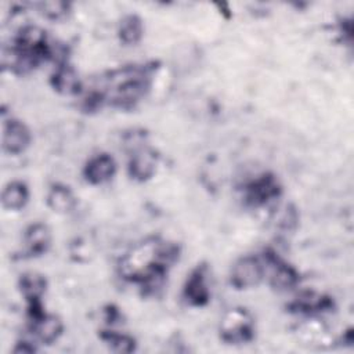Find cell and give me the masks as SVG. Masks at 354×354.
<instances>
[{
    "instance_id": "cell-1",
    "label": "cell",
    "mask_w": 354,
    "mask_h": 354,
    "mask_svg": "<svg viewBox=\"0 0 354 354\" xmlns=\"http://www.w3.org/2000/svg\"><path fill=\"white\" fill-rule=\"evenodd\" d=\"M177 257L176 245L149 238L120 260V274L124 279L140 283L145 293H155L163 286L167 268Z\"/></svg>"
},
{
    "instance_id": "cell-2",
    "label": "cell",
    "mask_w": 354,
    "mask_h": 354,
    "mask_svg": "<svg viewBox=\"0 0 354 354\" xmlns=\"http://www.w3.org/2000/svg\"><path fill=\"white\" fill-rule=\"evenodd\" d=\"M108 101L122 109L133 108L149 88V69L147 66H127L111 73Z\"/></svg>"
},
{
    "instance_id": "cell-3",
    "label": "cell",
    "mask_w": 354,
    "mask_h": 354,
    "mask_svg": "<svg viewBox=\"0 0 354 354\" xmlns=\"http://www.w3.org/2000/svg\"><path fill=\"white\" fill-rule=\"evenodd\" d=\"M220 336L230 344L250 342L254 336V324L252 315L245 308H231L221 319Z\"/></svg>"
},
{
    "instance_id": "cell-4",
    "label": "cell",
    "mask_w": 354,
    "mask_h": 354,
    "mask_svg": "<svg viewBox=\"0 0 354 354\" xmlns=\"http://www.w3.org/2000/svg\"><path fill=\"white\" fill-rule=\"evenodd\" d=\"M264 277V266L254 256L241 257L231 270V283L236 289L253 288L260 283Z\"/></svg>"
},
{
    "instance_id": "cell-5",
    "label": "cell",
    "mask_w": 354,
    "mask_h": 354,
    "mask_svg": "<svg viewBox=\"0 0 354 354\" xmlns=\"http://www.w3.org/2000/svg\"><path fill=\"white\" fill-rule=\"evenodd\" d=\"M281 195V185L272 174H261L246 185V202L253 206H261Z\"/></svg>"
},
{
    "instance_id": "cell-6",
    "label": "cell",
    "mask_w": 354,
    "mask_h": 354,
    "mask_svg": "<svg viewBox=\"0 0 354 354\" xmlns=\"http://www.w3.org/2000/svg\"><path fill=\"white\" fill-rule=\"evenodd\" d=\"M30 142V131L25 123L17 119L6 120L3 124V149L17 155L24 152Z\"/></svg>"
},
{
    "instance_id": "cell-7",
    "label": "cell",
    "mask_w": 354,
    "mask_h": 354,
    "mask_svg": "<svg viewBox=\"0 0 354 354\" xmlns=\"http://www.w3.org/2000/svg\"><path fill=\"white\" fill-rule=\"evenodd\" d=\"M158 166V155L153 149L141 147L137 148L129 160V174L131 178L137 181H147L149 180Z\"/></svg>"
},
{
    "instance_id": "cell-8",
    "label": "cell",
    "mask_w": 354,
    "mask_h": 354,
    "mask_svg": "<svg viewBox=\"0 0 354 354\" xmlns=\"http://www.w3.org/2000/svg\"><path fill=\"white\" fill-rule=\"evenodd\" d=\"M183 295H184V299L191 306L202 307L207 304L210 299V290L206 283L205 267H198L189 274V277L185 281Z\"/></svg>"
},
{
    "instance_id": "cell-9",
    "label": "cell",
    "mask_w": 354,
    "mask_h": 354,
    "mask_svg": "<svg viewBox=\"0 0 354 354\" xmlns=\"http://www.w3.org/2000/svg\"><path fill=\"white\" fill-rule=\"evenodd\" d=\"M115 173H116L115 159L108 153L95 155L86 163L83 169L84 178L90 184L106 183L115 176Z\"/></svg>"
},
{
    "instance_id": "cell-10",
    "label": "cell",
    "mask_w": 354,
    "mask_h": 354,
    "mask_svg": "<svg viewBox=\"0 0 354 354\" xmlns=\"http://www.w3.org/2000/svg\"><path fill=\"white\" fill-rule=\"evenodd\" d=\"M50 83L55 91L64 95L77 94L82 88V82L77 72L68 62L58 64L50 77Z\"/></svg>"
},
{
    "instance_id": "cell-11",
    "label": "cell",
    "mask_w": 354,
    "mask_h": 354,
    "mask_svg": "<svg viewBox=\"0 0 354 354\" xmlns=\"http://www.w3.org/2000/svg\"><path fill=\"white\" fill-rule=\"evenodd\" d=\"M267 261L272 264L270 283L274 289L288 290L299 282L297 271L292 266L279 260L274 253H267Z\"/></svg>"
},
{
    "instance_id": "cell-12",
    "label": "cell",
    "mask_w": 354,
    "mask_h": 354,
    "mask_svg": "<svg viewBox=\"0 0 354 354\" xmlns=\"http://www.w3.org/2000/svg\"><path fill=\"white\" fill-rule=\"evenodd\" d=\"M51 242V234L46 224L35 223L25 231L24 243L28 256H40L47 252Z\"/></svg>"
},
{
    "instance_id": "cell-13",
    "label": "cell",
    "mask_w": 354,
    "mask_h": 354,
    "mask_svg": "<svg viewBox=\"0 0 354 354\" xmlns=\"http://www.w3.org/2000/svg\"><path fill=\"white\" fill-rule=\"evenodd\" d=\"M64 325L61 319L55 315L43 314L40 318L32 321V333L43 344L54 343L62 333Z\"/></svg>"
},
{
    "instance_id": "cell-14",
    "label": "cell",
    "mask_w": 354,
    "mask_h": 354,
    "mask_svg": "<svg viewBox=\"0 0 354 354\" xmlns=\"http://www.w3.org/2000/svg\"><path fill=\"white\" fill-rule=\"evenodd\" d=\"M29 199V189L22 181L8 183L1 194V203L4 209L19 210L22 209Z\"/></svg>"
},
{
    "instance_id": "cell-15",
    "label": "cell",
    "mask_w": 354,
    "mask_h": 354,
    "mask_svg": "<svg viewBox=\"0 0 354 354\" xmlns=\"http://www.w3.org/2000/svg\"><path fill=\"white\" fill-rule=\"evenodd\" d=\"M47 205L57 213H68L75 207L76 198L69 187L55 184L47 195Z\"/></svg>"
},
{
    "instance_id": "cell-16",
    "label": "cell",
    "mask_w": 354,
    "mask_h": 354,
    "mask_svg": "<svg viewBox=\"0 0 354 354\" xmlns=\"http://www.w3.org/2000/svg\"><path fill=\"white\" fill-rule=\"evenodd\" d=\"M332 307V301L321 295H315L313 292H306L300 295L292 304L290 308L300 313H318L324 310H329Z\"/></svg>"
},
{
    "instance_id": "cell-17",
    "label": "cell",
    "mask_w": 354,
    "mask_h": 354,
    "mask_svg": "<svg viewBox=\"0 0 354 354\" xmlns=\"http://www.w3.org/2000/svg\"><path fill=\"white\" fill-rule=\"evenodd\" d=\"M144 33V26L141 19L131 14V15H126L119 25V39L124 43V44H136L141 40Z\"/></svg>"
},
{
    "instance_id": "cell-18",
    "label": "cell",
    "mask_w": 354,
    "mask_h": 354,
    "mask_svg": "<svg viewBox=\"0 0 354 354\" xmlns=\"http://www.w3.org/2000/svg\"><path fill=\"white\" fill-rule=\"evenodd\" d=\"M19 289L28 301L40 300L46 290V279L35 272L24 274L19 279Z\"/></svg>"
},
{
    "instance_id": "cell-19",
    "label": "cell",
    "mask_w": 354,
    "mask_h": 354,
    "mask_svg": "<svg viewBox=\"0 0 354 354\" xmlns=\"http://www.w3.org/2000/svg\"><path fill=\"white\" fill-rule=\"evenodd\" d=\"M100 337L108 344V347L112 351L131 353L136 350V340L126 333H120L115 330H102Z\"/></svg>"
},
{
    "instance_id": "cell-20",
    "label": "cell",
    "mask_w": 354,
    "mask_h": 354,
    "mask_svg": "<svg viewBox=\"0 0 354 354\" xmlns=\"http://www.w3.org/2000/svg\"><path fill=\"white\" fill-rule=\"evenodd\" d=\"M40 7L43 10V14H46V17L51 19H58L68 12L66 11L68 6L61 1H46V3H41Z\"/></svg>"
},
{
    "instance_id": "cell-21",
    "label": "cell",
    "mask_w": 354,
    "mask_h": 354,
    "mask_svg": "<svg viewBox=\"0 0 354 354\" xmlns=\"http://www.w3.org/2000/svg\"><path fill=\"white\" fill-rule=\"evenodd\" d=\"M297 213L292 206H286L278 220V225L283 230H293L297 224Z\"/></svg>"
},
{
    "instance_id": "cell-22",
    "label": "cell",
    "mask_w": 354,
    "mask_h": 354,
    "mask_svg": "<svg viewBox=\"0 0 354 354\" xmlns=\"http://www.w3.org/2000/svg\"><path fill=\"white\" fill-rule=\"evenodd\" d=\"M14 351H15V353H35V351H36V347H35V344H32L30 342L22 340V342H18V343H17Z\"/></svg>"
}]
</instances>
